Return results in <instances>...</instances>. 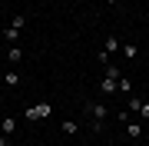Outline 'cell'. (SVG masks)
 <instances>
[{
	"label": "cell",
	"instance_id": "cell-16",
	"mask_svg": "<svg viewBox=\"0 0 149 146\" xmlns=\"http://www.w3.org/2000/svg\"><path fill=\"white\" fill-rule=\"evenodd\" d=\"M0 146H10V136H3V133H0Z\"/></svg>",
	"mask_w": 149,
	"mask_h": 146
},
{
	"label": "cell",
	"instance_id": "cell-14",
	"mask_svg": "<svg viewBox=\"0 0 149 146\" xmlns=\"http://www.w3.org/2000/svg\"><path fill=\"white\" fill-rule=\"evenodd\" d=\"M23 23H27V17H20V13H17L13 20H10V27H13V30H23Z\"/></svg>",
	"mask_w": 149,
	"mask_h": 146
},
{
	"label": "cell",
	"instance_id": "cell-2",
	"mask_svg": "<svg viewBox=\"0 0 149 146\" xmlns=\"http://www.w3.org/2000/svg\"><path fill=\"white\" fill-rule=\"evenodd\" d=\"M50 113H53V103H37V106L27 110V119H30V123H37V119H47Z\"/></svg>",
	"mask_w": 149,
	"mask_h": 146
},
{
	"label": "cell",
	"instance_id": "cell-12",
	"mask_svg": "<svg viewBox=\"0 0 149 146\" xmlns=\"http://www.w3.org/2000/svg\"><path fill=\"white\" fill-rule=\"evenodd\" d=\"M3 83L7 87H20V73H3Z\"/></svg>",
	"mask_w": 149,
	"mask_h": 146
},
{
	"label": "cell",
	"instance_id": "cell-6",
	"mask_svg": "<svg viewBox=\"0 0 149 146\" xmlns=\"http://www.w3.org/2000/svg\"><path fill=\"white\" fill-rule=\"evenodd\" d=\"M0 133H3V136H13L17 133V119L13 116H3V119H0Z\"/></svg>",
	"mask_w": 149,
	"mask_h": 146
},
{
	"label": "cell",
	"instance_id": "cell-5",
	"mask_svg": "<svg viewBox=\"0 0 149 146\" xmlns=\"http://www.w3.org/2000/svg\"><path fill=\"white\" fill-rule=\"evenodd\" d=\"M126 136L129 140H139V136H143V123H139V119H129L126 123Z\"/></svg>",
	"mask_w": 149,
	"mask_h": 146
},
{
	"label": "cell",
	"instance_id": "cell-7",
	"mask_svg": "<svg viewBox=\"0 0 149 146\" xmlns=\"http://www.w3.org/2000/svg\"><path fill=\"white\" fill-rule=\"evenodd\" d=\"M119 96H133V80L129 76H119Z\"/></svg>",
	"mask_w": 149,
	"mask_h": 146
},
{
	"label": "cell",
	"instance_id": "cell-15",
	"mask_svg": "<svg viewBox=\"0 0 149 146\" xmlns=\"http://www.w3.org/2000/svg\"><path fill=\"white\" fill-rule=\"evenodd\" d=\"M139 116H143V119H149V103H143V110H139Z\"/></svg>",
	"mask_w": 149,
	"mask_h": 146
},
{
	"label": "cell",
	"instance_id": "cell-13",
	"mask_svg": "<svg viewBox=\"0 0 149 146\" xmlns=\"http://www.w3.org/2000/svg\"><path fill=\"white\" fill-rule=\"evenodd\" d=\"M17 37H20V30H13V27L3 30V40H7V43H17Z\"/></svg>",
	"mask_w": 149,
	"mask_h": 146
},
{
	"label": "cell",
	"instance_id": "cell-8",
	"mask_svg": "<svg viewBox=\"0 0 149 146\" xmlns=\"http://www.w3.org/2000/svg\"><path fill=\"white\" fill-rule=\"evenodd\" d=\"M7 60H10V63H20V60H23V47L20 43L10 47V50H7Z\"/></svg>",
	"mask_w": 149,
	"mask_h": 146
},
{
	"label": "cell",
	"instance_id": "cell-3",
	"mask_svg": "<svg viewBox=\"0 0 149 146\" xmlns=\"http://www.w3.org/2000/svg\"><path fill=\"white\" fill-rule=\"evenodd\" d=\"M100 93H103V96L119 93V76H103V80H100Z\"/></svg>",
	"mask_w": 149,
	"mask_h": 146
},
{
	"label": "cell",
	"instance_id": "cell-17",
	"mask_svg": "<svg viewBox=\"0 0 149 146\" xmlns=\"http://www.w3.org/2000/svg\"><path fill=\"white\" fill-rule=\"evenodd\" d=\"M103 3H109V7H113V3H119V0H103Z\"/></svg>",
	"mask_w": 149,
	"mask_h": 146
},
{
	"label": "cell",
	"instance_id": "cell-1",
	"mask_svg": "<svg viewBox=\"0 0 149 146\" xmlns=\"http://www.w3.org/2000/svg\"><path fill=\"white\" fill-rule=\"evenodd\" d=\"M86 113L93 116V130H96V133H103V126H106V116H109L106 103H90V106H86Z\"/></svg>",
	"mask_w": 149,
	"mask_h": 146
},
{
	"label": "cell",
	"instance_id": "cell-4",
	"mask_svg": "<svg viewBox=\"0 0 149 146\" xmlns=\"http://www.w3.org/2000/svg\"><path fill=\"white\" fill-rule=\"evenodd\" d=\"M116 50H123V47H119V37H113V33H109V37L103 40V53H106V57H113Z\"/></svg>",
	"mask_w": 149,
	"mask_h": 146
},
{
	"label": "cell",
	"instance_id": "cell-11",
	"mask_svg": "<svg viewBox=\"0 0 149 146\" xmlns=\"http://www.w3.org/2000/svg\"><path fill=\"white\" fill-rule=\"evenodd\" d=\"M60 130H63L66 136H73L76 130H80V123H73V119H63V126H60Z\"/></svg>",
	"mask_w": 149,
	"mask_h": 146
},
{
	"label": "cell",
	"instance_id": "cell-9",
	"mask_svg": "<svg viewBox=\"0 0 149 146\" xmlns=\"http://www.w3.org/2000/svg\"><path fill=\"white\" fill-rule=\"evenodd\" d=\"M126 110H129V113H139V110H143V100H139L136 93H133V96H126Z\"/></svg>",
	"mask_w": 149,
	"mask_h": 146
},
{
	"label": "cell",
	"instance_id": "cell-10",
	"mask_svg": "<svg viewBox=\"0 0 149 146\" xmlns=\"http://www.w3.org/2000/svg\"><path fill=\"white\" fill-rule=\"evenodd\" d=\"M123 57H126L129 63H133V60H139V47H133V43H126V47H123Z\"/></svg>",
	"mask_w": 149,
	"mask_h": 146
}]
</instances>
